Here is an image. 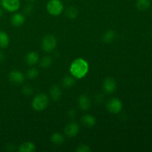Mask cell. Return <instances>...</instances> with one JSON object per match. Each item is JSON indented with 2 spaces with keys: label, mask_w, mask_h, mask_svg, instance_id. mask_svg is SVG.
Returning a JSON list of instances; mask_svg holds the SVG:
<instances>
[{
  "label": "cell",
  "mask_w": 152,
  "mask_h": 152,
  "mask_svg": "<svg viewBox=\"0 0 152 152\" xmlns=\"http://www.w3.org/2000/svg\"><path fill=\"white\" fill-rule=\"evenodd\" d=\"M89 70L88 63L82 58H78L72 62L70 66L71 75L77 79H82L86 77Z\"/></svg>",
  "instance_id": "1"
},
{
  "label": "cell",
  "mask_w": 152,
  "mask_h": 152,
  "mask_svg": "<svg viewBox=\"0 0 152 152\" xmlns=\"http://www.w3.org/2000/svg\"><path fill=\"white\" fill-rule=\"evenodd\" d=\"M49 103V99L45 94H39L34 96L32 101V107L37 111H41L45 109Z\"/></svg>",
  "instance_id": "2"
},
{
  "label": "cell",
  "mask_w": 152,
  "mask_h": 152,
  "mask_svg": "<svg viewBox=\"0 0 152 152\" xmlns=\"http://www.w3.org/2000/svg\"><path fill=\"white\" fill-rule=\"evenodd\" d=\"M63 4L60 0H50L47 4V10L52 16H59L63 11Z\"/></svg>",
  "instance_id": "3"
},
{
  "label": "cell",
  "mask_w": 152,
  "mask_h": 152,
  "mask_svg": "<svg viewBox=\"0 0 152 152\" xmlns=\"http://www.w3.org/2000/svg\"><path fill=\"white\" fill-rule=\"evenodd\" d=\"M56 39L53 36L48 35L45 37L42 42V49L47 53L52 52L56 47Z\"/></svg>",
  "instance_id": "4"
},
{
  "label": "cell",
  "mask_w": 152,
  "mask_h": 152,
  "mask_svg": "<svg viewBox=\"0 0 152 152\" xmlns=\"http://www.w3.org/2000/svg\"><path fill=\"white\" fill-rule=\"evenodd\" d=\"M106 108L110 113L118 114L123 109V103L117 98H112L107 102Z\"/></svg>",
  "instance_id": "5"
},
{
  "label": "cell",
  "mask_w": 152,
  "mask_h": 152,
  "mask_svg": "<svg viewBox=\"0 0 152 152\" xmlns=\"http://www.w3.org/2000/svg\"><path fill=\"white\" fill-rule=\"evenodd\" d=\"M0 2L3 8L10 13L16 12L20 7L19 0H0Z\"/></svg>",
  "instance_id": "6"
},
{
  "label": "cell",
  "mask_w": 152,
  "mask_h": 152,
  "mask_svg": "<svg viewBox=\"0 0 152 152\" xmlns=\"http://www.w3.org/2000/svg\"><path fill=\"white\" fill-rule=\"evenodd\" d=\"M117 89V82L112 77H107L103 82V90L107 94H113Z\"/></svg>",
  "instance_id": "7"
},
{
  "label": "cell",
  "mask_w": 152,
  "mask_h": 152,
  "mask_svg": "<svg viewBox=\"0 0 152 152\" xmlns=\"http://www.w3.org/2000/svg\"><path fill=\"white\" fill-rule=\"evenodd\" d=\"M80 132V126L76 122L70 123L65 126V134L68 137H74L78 134Z\"/></svg>",
  "instance_id": "8"
},
{
  "label": "cell",
  "mask_w": 152,
  "mask_h": 152,
  "mask_svg": "<svg viewBox=\"0 0 152 152\" xmlns=\"http://www.w3.org/2000/svg\"><path fill=\"white\" fill-rule=\"evenodd\" d=\"M9 80L13 84H22L25 80V77L22 72L13 70L9 74Z\"/></svg>",
  "instance_id": "9"
},
{
  "label": "cell",
  "mask_w": 152,
  "mask_h": 152,
  "mask_svg": "<svg viewBox=\"0 0 152 152\" xmlns=\"http://www.w3.org/2000/svg\"><path fill=\"white\" fill-rule=\"evenodd\" d=\"M39 54L35 51L29 52L25 56V62H26L27 65H30V66L36 65L39 62Z\"/></svg>",
  "instance_id": "10"
},
{
  "label": "cell",
  "mask_w": 152,
  "mask_h": 152,
  "mask_svg": "<svg viewBox=\"0 0 152 152\" xmlns=\"http://www.w3.org/2000/svg\"><path fill=\"white\" fill-rule=\"evenodd\" d=\"M81 123L85 127L91 128L96 124V119L93 115L91 114H86L81 118Z\"/></svg>",
  "instance_id": "11"
},
{
  "label": "cell",
  "mask_w": 152,
  "mask_h": 152,
  "mask_svg": "<svg viewBox=\"0 0 152 152\" xmlns=\"http://www.w3.org/2000/svg\"><path fill=\"white\" fill-rule=\"evenodd\" d=\"M91 100L86 95H82L80 96L78 100V105L79 107L83 111H86V110L89 109L91 107Z\"/></svg>",
  "instance_id": "12"
},
{
  "label": "cell",
  "mask_w": 152,
  "mask_h": 152,
  "mask_svg": "<svg viewBox=\"0 0 152 152\" xmlns=\"http://www.w3.org/2000/svg\"><path fill=\"white\" fill-rule=\"evenodd\" d=\"M25 16L19 13H15L11 17V23L15 27H19L22 25L25 22Z\"/></svg>",
  "instance_id": "13"
},
{
  "label": "cell",
  "mask_w": 152,
  "mask_h": 152,
  "mask_svg": "<svg viewBox=\"0 0 152 152\" xmlns=\"http://www.w3.org/2000/svg\"><path fill=\"white\" fill-rule=\"evenodd\" d=\"M50 95L54 101L59 100L62 96V91L58 86H53L50 89Z\"/></svg>",
  "instance_id": "14"
},
{
  "label": "cell",
  "mask_w": 152,
  "mask_h": 152,
  "mask_svg": "<svg viewBox=\"0 0 152 152\" xmlns=\"http://www.w3.org/2000/svg\"><path fill=\"white\" fill-rule=\"evenodd\" d=\"M36 150V145L31 142H26L19 146V152H33Z\"/></svg>",
  "instance_id": "15"
},
{
  "label": "cell",
  "mask_w": 152,
  "mask_h": 152,
  "mask_svg": "<svg viewBox=\"0 0 152 152\" xmlns=\"http://www.w3.org/2000/svg\"><path fill=\"white\" fill-rule=\"evenodd\" d=\"M151 0H137V7L140 10H148L151 6Z\"/></svg>",
  "instance_id": "16"
},
{
  "label": "cell",
  "mask_w": 152,
  "mask_h": 152,
  "mask_svg": "<svg viewBox=\"0 0 152 152\" xmlns=\"http://www.w3.org/2000/svg\"><path fill=\"white\" fill-rule=\"evenodd\" d=\"M50 141L55 145H61L65 142V138L60 133H53L50 137Z\"/></svg>",
  "instance_id": "17"
},
{
  "label": "cell",
  "mask_w": 152,
  "mask_h": 152,
  "mask_svg": "<svg viewBox=\"0 0 152 152\" xmlns=\"http://www.w3.org/2000/svg\"><path fill=\"white\" fill-rule=\"evenodd\" d=\"M9 37L4 31H0V48H4L9 45Z\"/></svg>",
  "instance_id": "18"
},
{
  "label": "cell",
  "mask_w": 152,
  "mask_h": 152,
  "mask_svg": "<svg viewBox=\"0 0 152 152\" xmlns=\"http://www.w3.org/2000/svg\"><path fill=\"white\" fill-rule=\"evenodd\" d=\"M116 34L114 31H111V30H109V31H106V32L104 34L103 37H102V41L105 43H109L111 42L115 38Z\"/></svg>",
  "instance_id": "19"
},
{
  "label": "cell",
  "mask_w": 152,
  "mask_h": 152,
  "mask_svg": "<svg viewBox=\"0 0 152 152\" xmlns=\"http://www.w3.org/2000/svg\"><path fill=\"white\" fill-rule=\"evenodd\" d=\"M62 86L65 88H71L75 84V80H74V77L66 76V77H65L62 79Z\"/></svg>",
  "instance_id": "20"
},
{
  "label": "cell",
  "mask_w": 152,
  "mask_h": 152,
  "mask_svg": "<svg viewBox=\"0 0 152 152\" xmlns=\"http://www.w3.org/2000/svg\"><path fill=\"white\" fill-rule=\"evenodd\" d=\"M52 62H53V59H52L50 56H43L41 59V60H40L39 66L42 67V68H47L52 65Z\"/></svg>",
  "instance_id": "21"
},
{
  "label": "cell",
  "mask_w": 152,
  "mask_h": 152,
  "mask_svg": "<svg viewBox=\"0 0 152 152\" xmlns=\"http://www.w3.org/2000/svg\"><path fill=\"white\" fill-rule=\"evenodd\" d=\"M65 16L69 19H75L78 16V10L74 7H69L65 10Z\"/></svg>",
  "instance_id": "22"
},
{
  "label": "cell",
  "mask_w": 152,
  "mask_h": 152,
  "mask_svg": "<svg viewBox=\"0 0 152 152\" xmlns=\"http://www.w3.org/2000/svg\"><path fill=\"white\" fill-rule=\"evenodd\" d=\"M39 71L35 68H31L27 71V77L29 79H35L38 77Z\"/></svg>",
  "instance_id": "23"
},
{
  "label": "cell",
  "mask_w": 152,
  "mask_h": 152,
  "mask_svg": "<svg viewBox=\"0 0 152 152\" xmlns=\"http://www.w3.org/2000/svg\"><path fill=\"white\" fill-rule=\"evenodd\" d=\"M22 91L23 93V94L27 95V96H30L33 94V88L30 86H25L22 89Z\"/></svg>",
  "instance_id": "24"
},
{
  "label": "cell",
  "mask_w": 152,
  "mask_h": 152,
  "mask_svg": "<svg viewBox=\"0 0 152 152\" xmlns=\"http://www.w3.org/2000/svg\"><path fill=\"white\" fill-rule=\"evenodd\" d=\"M91 151V149L90 148V147L87 145H79L78 148H77V152H90Z\"/></svg>",
  "instance_id": "25"
},
{
  "label": "cell",
  "mask_w": 152,
  "mask_h": 152,
  "mask_svg": "<svg viewBox=\"0 0 152 152\" xmlns=\"http://www.w3.org/2000/svg\"><path fill=\"white\" fill-rule=\"evenodd\" d=\"M68 115L70 118H74L76 115V111L74 110H70L68 113Z\"/></svg>",
  "instance_id": "26"
},
{
  "label": "cell",
  "mask_w": 152,
  "mask_h": 152,
  "mask_svg": "<svg viewBox=\"0 0 152 152\" xmlns=\"http://www.w3.org/2000/svg\"><path fill=\"white\" fill-rule=\"evenodd\" d=\"M31 11H32V7H31V6H27V7H25V12L27 14H29Z\"/></svg>",
  "instance_id": "27"
},
{
  "label": "cell",
  "mask_w": 152,
  "mask_h": 152,
  "mask_svg": "<svg viewBox=\"0 0 152 152\" xmlns=\"http://www.w3.org/2000/svg\"><path fill=\"white\" fill-rule=\"evenodd\" d=\"M4 60V54L3 52L0 51V63L3 62Z\"/></svg>",
  "instance_id": "28"
},
{
  "label": "cell",
  "mask_w": 152,
  "mask_h": 152,
  "mask_svg": "<svg viewBox=\"0 0 152 152\" xmlns=\"http://www.w3.org/2000/svg\"><path fill=\"white\" fill-rule=\"evenodd\" d=\"M2 16H3V10H2V9L0 7V19L2 17Z\"/></svg>",
  "instance_id": "29"
},
{
  "label": "cell",
  "mask_w": 152,
  "mask_h": 152,
  "mask_svg": "<svg viewBox=\"0 0 152 152\" xmlns=\"http://www.w3.org/2000/svg\"><path fill=\"white\" fill-rule=\"evenodd\" d=\"M28 1H35L36 0H28Z\"/></svg>",
  "instance_id": "30"
}]
</instances>
